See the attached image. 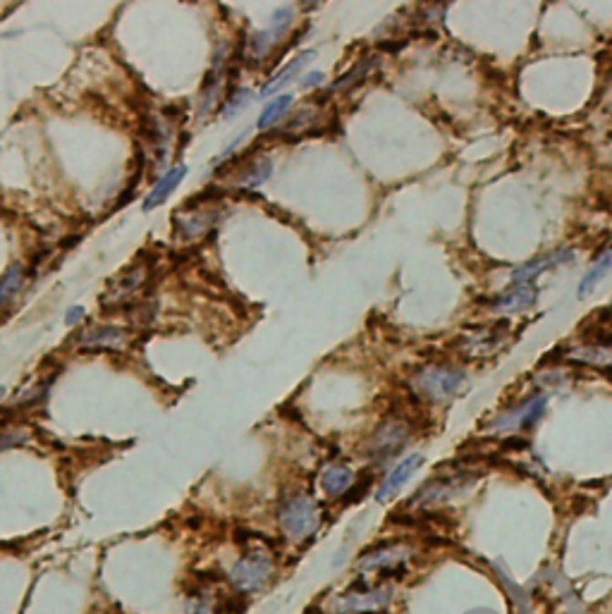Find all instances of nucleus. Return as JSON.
<instances>
[{
  "instance_id": "13",
  "label": "nucleus",
  "mask_w": 612,
  "mask_h": 614,
  "mask_svg": "<svg viewBox=\"0 0 612 614\" xmlns=\"http://www.w3.org/2000/svg\"><path fill=\"white\" fill-rule=\"evenodd\" d=\"M572 361L579 364H591L598 369H612V347L606 345H591V347H576L567 354Z\"/></svg>"
},
{
  "instance_id": "21",
  "label": "nucleus",
  "mask_w": 612,
  "mask_h": 614,
  "mask_svg": "<svg viewBox=\"0 0 612 614\" xmlns=\"http://www.w3.org/2000/svg\"><path fill=\"white\" fill-rule=\"evenodd\" d=\"M252 91H249V88H240V91H237V94L233 96V99L228 100V106L223 108V118L225 120H233L234 115L237 113H242V110H244L246 106H249V100H252Z\"/></svg>"
},
{
  "instance_id": "2",
  "label": "nucleus",
  "mask_w": 612,
  "mask_h": 614,
  "mask_svg": "<svg viewBox=\"0 0 612 614\" xmlns=\"http://www.w3.org/2000/svg\"><path fill=\"white\" fill-rule=\"evenodd\" d=\"M419 395L430 401H445L455 397L464 385V373L452 366H426L411 380Z\"/></svg>"
},
{
  "instance_id": "3",
  "label": "nucleus",
  "mask_w": 612,
  "mask_h": 614,
  "mask_svg": "<svg viewBox=\"0 0 612 614\" xmlns=\"http://www.w3.org/2000/svg\"><path fill=\"white\" fill-rule=\"evenodd\" d=\"M273 577V559L264 550H252L242 559L234 562L230 569V581L242 593H256L265 588V583Z\"/></svg>"
},
{
  "instance_id": "8",
  "label": "nucleus",
  "mask_w": 612,
  "mask_h": 614,
  "mask_svg": "<svg viewBox=\"0 0 612 614\" xmlns=\"http://www.w3.org/2000/svg\"><path fill=\"white\" fill-rule=\"evenodd\" d=\"M538 292L536 285H514V289H507L503 295L495 299L493 308L498 311V314H519V311H526L536 304Z\"/></svg>"
},
{
  "instance_id": "22",
  "label": "nucleus",
  "mask_w": 612,
  "mask_h": 614,
  "mask_svg": "<svg viewBox=\"0 0 612 614\" xmlns=\"http://www.w3.org/2000/svg\"><path fill=\"white\" fill-rule=\"evenodd\" d=\"M368 68H371V65L364 63V65H359V68H357V69H352V72H349V75L342 77L340 82L333 84V91H340V88L349 87V84H354V82H357V79H361V77H364V75H367V72H368Z\"/></svg>"
},
{
  "instance_id": "14",
  "label": "nucleus",
  "mask_w": 612,
  "mask_h": 614,
  "mask_svg": "<svg viewBox=\"0 0 612 614\" xmlns=\"http://www.w3.org/2000/svg\"><path fill=\"white\" fill-rule=\"evenodd\" d=\"M352 483L354 474L347 469V466H330L321 478L323 490H326L330 497H337L342 495V493H347V490L352 488Z\"/></svg>"
},
{
  "instance_id": "16",
  "label": "nucleus",
  "mask_w": 612,
  "mask_h": 614,
  "mask_svg": "<svg viewBox=\"0 0 612 614\" xmlns=\"http://www.w3.org/2000/svg\"><path fill=\"white\" fill-rule=\"evenodd\" d=\"M290 106H292V96L290 94L275 96V99H273L271 103L264 108V113L259 115V122H256V127H259V130H271L273 125H278V120L285 118V113L290 110Z\"/></svg>"
},
{
  "instance_id": "24",
  "label": "nucleus",
  "mask_w": 612,
  "mask_h": 614,
  "mask_svg": "<svg viewBox=\"0 0 612 614\" xmlns=\"http://www.w3.org/2000/svg\"><path fill=\"white\" fill-rule=\"evenodd\" d=\"M323 79H326V77H323V72H316V75H306L302 79V87H318V84L323 82Z\"/></svg>"
},
{
  "instance_id": "12",
  "label": "nucleus",
  "mask_w": 612,
  "mask_h": 614,
  "mask_svg": "<svg viewBox=\"0 0 612 614\" xmlns=\"http://www.w3.org/2000/svg\"><path fill=\"white\" fill-rule=\"evenodd\" d=\"M610 270H612V245L607 246V249L598 256V261H596V264L591 265L586 273H584V277L579 280V287H576V295H579L581 299H584L586 295H591L596 285H598L603 277H607Z\"/></svg>"
},
{
  "instance_id": "18",
  "label": "nucleus",
  "mask_w": 612,
  "mask_h": 614,
  "mask_svg": "<svg viewBox=\"0 0 612 614\" xmlns=\"http://www.w3.org/2000/svg\"><path fill=\"white\" fill-rule=\"evenodd\" d=\"M22 280H25V270H22V265H13V268L3 276V280H0V311L10 304V299H13L15 295H17L19 287H22Z\"/></svg>"
},
{
  "instance_id": "5",
  "label": "nucleus",
  "mask_w": 612,
  "mask_h": 614,
  "mask_svg": "<svg viewBox=\"0 0 612 614\" xmlns=\"http://www.w3.org/2000/svg\"><path fill=\"white\" fill-rule=\"evenodd\" d=\"M407 435H410V431H407L404 423L385 421L379 426V431L371 435L367 450L376 454V457H388V454H395L398 450H402L404 442H407Z\"/></svg>"
},
{
  "instance_id": "10",
  "label": "nucleus",
  "mask_w": 612,
  "mask_h": 614,
  "mask_svg": "<svg viewBox=\"0 0 612 614\" xmlns=\"http://www.w3.org/2000/svg\"><path fill=\"white\" fill-rule=\"evenodd\" d=\"M79 345L94 349H125L127 335L120 328H91L79 338Z\"/></svg>"
},
{
  "instance_id": "19",
  "label": "nucleus",
  "mask_w": 612,
  "mask_h": 614,
  "mask_svg": "<svg viewBox=\"0 0 612 614\" xmlns=\"http://www.w3.org/2000/svg\"><path fill=\"white\" fill-rule=\"evenodd\" d=\"M404 555H407V552H404L402 547H395V550L373 552V555H368V557L361 562V569H383V567H395V565H399V562H402Z\"/></svg>"
},
{
  "instance_id": "17",
  "label": "nucleus",
  "mask_w": 612,
  "mask_h": 614,
  "mask_svg": "<svg viewBox=\"0 0 612 614\" xmlns=\"http://www.w3.org/2000/svg\"><path fill=\"white\" fill-rule=\"evenodd\" d=\"M141 280H144V270H141V268L127 270L125 276H120V277H118V280H115L113 289H110V292H108L106 299L122 301L127 295H132L134 289L140 287Z\"/></svg>"
},
{
  "instance_id": "11",
  "label": "nucleus",
  "mask_w": 612,
  "mask_h": 614,
  "mask_svg": "<svg viewBox=\"0 0 612 614\" xmlns=\"http://www.w3.org/2000/svg\"><path fill=\"white\" fill-rule=\"evenodd\" d=\"M314 57H316V53H314V50H304V53H299V56L295 57V60H292V63H287V65H285V68L280 69L278 75L273 77L271 82L265 84V87H264V91H261V94H264V96L278 94L280 88H283V87H287V84H290L292 79H295V77H297L299 72H302V69L306 68V65H309V60H314Z\"/></svg>"
},
{
  "instance_id": "15",
  "label": "nucleus",
  "mask_w": 612,
  "mask_h": 614,
  "mask_svg": "<svg viewBox=\"0 0 612 614\" xmlns=\"http://www.w3.org/2000/svg\"><path fill=\"white\" fill-rule=\"evenodd\" d=\"M271 172H273L271 158H265V156L256 158V161H254V163L244 170V172L237 175V184L246 189H256V187H261L268 177H271Z\"/></svg>"
},
{
  "instance_id": "7",
  "label": "nucleus",
  "mask_w": 612,
  "mask_h": 614,
  "mask_svg": "<svg viewBox=\"0 0 612 614\" xmlns=\"http://www.w3.org/2000/svg\"><path fill=\"white\" fill-rule=\"evenodd\" d=\"M572 258H575L572 249H560V251H553V254H545V256L534 258V261L519 265V268L512 273V283L514 285L534 283L541 273H545V270L553 268V265L565 264V261H572Z\"/></svg>"
},
{
  "instance_id": "1",
  "label": "nucleus",
  "mask_w": 612,
  "mask_h": 614,
  "mask_svg": "<svg viewBox=\"0 0 612 614\" xmlns=\"http://www.w3.org/2000/svg\"><path fill=\"white\" fill-rule=\"evenodd\" d=\"M280 528L290 540H304L314 536L321 526V509L311 497L306 495H292L283 500L278 509Z\"/></svg>"
},
{
  "instance_id": "6",
  "label": "nucleus",
  "mask_w": 612,
  "mask_h": 614,
  "mask_svg": "<svg viewBox=\"0 0 612 614\" xmlns=\"http://www.w3.org/2000/svg\"><path fill=\"white\" fill-rule=\"evenodd\" d=\"M421 464H423L421 454H411V457L402 459V462H399V464L395 466L388 476H385V481L380 483L379 502H388L398 495L399 490L404 488V483L410 481V478L414 476L419 469H421Z\"/></svg>"
},
{
  "instance_id": "20",
  "label": "nucleus",
  "mask_w": 612,
  "mask_h": 614,
  "mask_svg": "<svg viewBox=\"0 0 612 614\" xmlns=\"http://www.w3.org/2000/svg\"><path fill=\"white\" fill-rule=\"evenodd\" d=\"M211 215H213V213H211ZM211 215L209 213H196V215H192L190 223H184L182 218H177V227H180V233L187 234V237H192V239L202 237V234L206 233L211 225H213L215 218H211Z\"/></svg>"
},
{
  "instance_id": "23",
  "label": "nucleus",
  "mask_w": 612,
  "mask_h": 614,
  "mask_svg": "<svg viewBox=\"0 0 612 614\" xmlns=\"http://www.w3.org/2000/svg\"><path fill=\"white\" fill-rule=\"evenodd\" d=\"M82 318H84V308L72 307L70 311H67V316H65V323H67V326H75L77 320H82Z\"/></svg>"
},
{
  "instance_id": "9",
  "label": "nucleus",
  "mask_w": 612,
  "mask_h": 614,
  "mask_svg": "<svg viewBox=\"0 0 612 614\" xmlns=\"http://www.w3.org/2000/svg\"><path fill=\"white\" fill-rule=\"evenodd\" d=\"M184 175H187V168H184V165H175V168L168 170L163 177H158V182L153 184V189L144 199L141 208H144V211H153V208L163 206L165 201H168V196H172V192L182 184Z\"/></svg>"
},
{
  "instance_id": "4",
  "label": "nucleus",
  "mask_w": 612,
  "mask_h": 614,
  "mask_svg": "<svg viewBox=\"0 0 612 614\" xmlns=\"http://www.w3.org/2000/svg\"><path fill=\"white\" fill-rule=\"evenodd\" d=\"M292 19H295V7L285 5L273 13L268 29H261V32L254 34L252 41H249V50H252V56L256 57V60L268 56V53L275 48V44L283 41V36L287 34V29H290Z\"/></svg>"
},
{
  "instance_id": "25",
  "label": "nucleus",
  "mask_w": 612,
  "mask_h": 614,
  "mask_svg": "<svg viewBox=\"0 0 612 614\" xmlns=\"http://www.w3.org/2000/svg\"><path fill=\"white\" fill-rule=\"evenodd\" d=\"M3 395H5V388H0V397H3Z\"/></svg>"
}]
</instances>
